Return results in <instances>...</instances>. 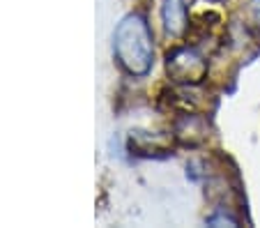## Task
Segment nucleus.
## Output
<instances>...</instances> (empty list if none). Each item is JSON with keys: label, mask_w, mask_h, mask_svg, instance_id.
Listing matches in <instances>:
<instances>
[{"label": "nucleus", "mask_w": 260, "mask_h": 228, "mask_svg": "<svg viewBox=\"0 0 260 228\" xmlns=\"http://www.w3.org/2000/svg\"><path fill=\"white\" fill-rule=\"evenodd\" d=\"M161 21L164 28L171 37H182L189 25V14L184 0H164L161 5Z\"/></svg>", "instance_id": "obj_3"}, {"label": "nucleus", "mask_w": 260, "mask_h": 228, "mask_svg": "<svg viewBox=\"0 0 260 228\" xmlns=\"http://www.w3.org/2000/svg\"><path fill=\"white\" fill-rule=\"evenodd\" d=\"M175 136L180 143L184 145H198L205 141L207 136V122L201 118V115H182L175 124Z\"/></svg>", "instance_id": "obj_4"}, {"label": "nucleus", "mask_w": 260, "mask_h": 228, "mask_svg": "<svg viewBox=\"0 0 260 228\" xmlns=\"http://www.w3.org/2000/svg\"><path fill=\"white\" fill-rule=\"evenodd\" d=\"M166 70L168 76L177 83L198 85L207 76V60L196 49L184 46V49H175L173 53H168Z\"/></svg>", "instance_id": "obj_2"}, {"label": "nucleus", "mask_w": 260, "mask_h": 228, "mask_svg": "<svg viewBox=\"0 0 260 228\" xmlns=\"http://www.w3.org/2000/svg\"><path fill=\"white\" fill-rule=\"evenodd\" d=\"M210 226H219V223H228V226H237V221L233 217H226V214H216V217H210L207 219Z\"/></svg>", "instance_id": "obj_5"}, {"label": "nucleus", "mask_w": 260, "mask_h": 228, "mask_svg": "<svg viewBox=\"0 0 260 228\" xmlns=\"http://www.w3.org/2000/svg\"><path fill=\"white\" fill-rule=\"evenodd\" d=\"M251 14H253L255 23H260V0H251Z\"/></svg>", "instance_id": "obj_6"}, {"label": "nucleus", "mask_w": 260, "mask_h": 228, "mask_svg": "<svg viewBox=\"0 0 260 228\" xmlns=\"http://www.w3.org/2000/svg\"><path fill=\"white\" fill-rule=\"evenodd\" d=\"M113 51L127 74L143 76L152 70V32H150V25L141 14H129L118 23L113 35Z\"/></svg>", "instance_id": "obj_1"}]
</instances>
